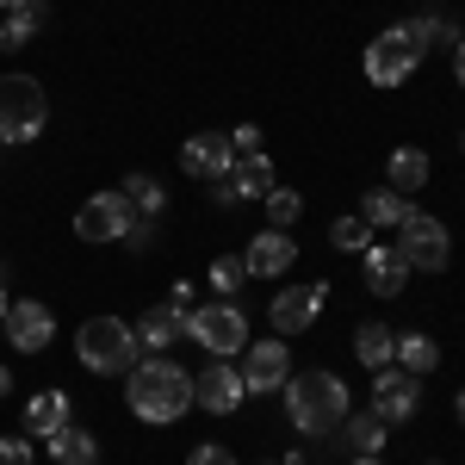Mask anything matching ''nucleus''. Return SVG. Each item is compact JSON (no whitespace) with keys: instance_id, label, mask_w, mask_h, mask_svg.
Segmentation results:
<instances>
[{"instance_id":"nucleus-1","label":"nucleus","mask_w":465,"mask_h":465,"mask_svg":"<svg viewBox=\"0 0 465 465\" xmlns=\"http://www.w3.org/2000/svg\"><path fill=\"white\" fill-rule=\"evenodd\" d=\"M124 403L137 422H180L193 410V372L174 366L168 354H149L124 372Z\"/></svg>"},{"instance_id":"nucleus-2","label":"nucleus","mask_w":465,"mask_h":465,"mask_svg":"<svg viewBox=\"0 0 465 465\" xmlns=\"http://www.w3.org/2000/svg\"><path fill=\"white\" fill-rule=\"evenodd\" d=\"M286 416L298 434H311V440H329V434H341V422H348V385L335 379V372H292L286 385Z\"/></svg>"},{"instance_id":"nucleus-3","label":"nucleus","mask_w":465,"mask_h":465,"mask_svg":"<svg viewBox=\"0 0 465 465\" xmlns=\"http://www.w3.org/2000/svg\"><path fill=\"white\" fill-rule=\"evenodd\" d=\"M74 354L87 372H131L137 366V329L124 317H87L74 335Z\"/></svg>"},{"instance_id":"nucleus-4","label":"nucleus","mask_w":465,"mask_h":465,"mask_svg":"<svg viewBox=\"0 0 465 465\" xmlns=\"http://www.w3.org/2000/svg\"><path fill=\"white\" fill-rule=\"evenodd\" d=\"M50 124V100L32 74H0V143H32Z\"/></svg>"},{"instance_id":"nucleus-5","label":"nucleus","mask_w":465,"mask_h":465,"mask_svg":"<svg viewBox=\"0 0 465 465\" xmlns=\"http://www.w3.org/2000/svg\"><path fill=\"white\" fill-rule=\"evenodd\" d=\"M180 335L186 341H199L212 360H230V354H242L249 348V317L223 298V304H199V311H186L180 317Z\"/></svg>"},{"instance_id":"nucleus-6","label":"nucleus","mask_w":465,"mask_h":465,"mask_svg":"<svg viewBox=\"0 0 465 465\" xmlns=\"http://www.w3.org/2000/svg\"><path fill=\"white\" fill-rule=\"evenodd\" d=\"M397 254L410 261V267H422V273H440L447 261H453V236H447V223L429 212H410L397 223Z\"/></svg>"},{"instance_id":"nucleus-7","label":"nucleus","mask_w":465,"mask_h":465,"mask_svg":"<svg viewBox=\"0 0 465 465\" xmlns=\"http://www.w3.org/2000/svg\"><path fill=\"white\" fill-rule=\"evenodd\" d=\"M416 63H422V44L403 32V25H391V32H379L366 44V81L372 87H403L416 74Z\"/></svg>"},{"instance_id":"nucleus-8","label":"nucleus","mask_w":465,"mask_h":465,"mask_svg":"<svg viewBox=\"0 0 465 465\" xmlns=\"http://www.w3.org/2000/svg\"><path fill=\"white\" fill-rule=\"evenodd\" d=\"M131 223H137V212L124 205V193H94V199L74 212V236H81V242H124Z\"/></svg>"},{"instance_id":"nucleus-9","label":"nucleus","mask_w":465,"mask_h":465,"mask_svg":"<svg viewBox=\"0 0 465 465\" xmlns=\"http://www.w3.org/2000/svg\"><path fill=\"white\" fill-rule=\"evenodd\" d=\"M242 397H249V385H242V372H236L230 360H212V366L193 379V403H199V410H212V416H236V410H242Z\"/></svg>"},{"instance_id":"nucleus-10","label":"nucleus","mask_w":465,"mask_h":465,"mask_svg":"<svg viewBox=\"0 0 465 465\" xmlns=\"http://www.w3.org/2000/svg\"><path fill=\"white\" fill-rule=\"evenodd\" d=\"M180 168H186L193 180H230V168H236V143H230V131H199V137H186Z\"/></svg>"},{"instance_id":"nucleus-11","label":"nucleus","mask_w":465,"mask_h":465,"mask_svg":"<svg viewBox=\"0 0 465 465\" xmlns=\"http://www.w3.org/2000/svg\"><path fill=\"white\" fill-rule=\"evenodd\" d=\"M416 410H422V379L385 366V372L372 379V416H379V422H410Z\"/></svg>"},{"instance_id":"nucleus-12","label":"nucleus","mask_w":465,"mask_h":465,"mask_svg":"<svg viewBox=\"0 0 465 465\" xmlns=\"http://www.w3.org/2000/svg\"><path fill=\"white\" fill-rule=\"evenodd\" d=\"M50 335H56V317H50L44 298H19V304H6V341H13L19 354H44Z\"/></svg>"},{"instance_id":"nucleus-13","label":"nucleus","mask_w":465,"mask_h":465,"mask_svg":"<svg viewBox=\"0 0 465 465\" xmlns=\"http://www.w3.org/2000/svg\"><path fill=\"white\" fill-rule=\"evenodd\" d=\"M242 354H249V360H242V385H249V397L254 391H280V385L292 379V354H286V341H280V335L249 341Z\"/></svg>"},{"instance_id":"nucleus-14","label":"nucleus","mask_w":465,"mask_h":465,"mask_svg":"<svg viewBox=\"0 0 465 465\" xmlns=\"http://www.w3.org/2000/svg\"><path fill=\"white\" fill-rule=\"evenodd\" d=\"M322 304H329V280H311V286H286L280 298H273V329H280V335H304V329L317 322Z\"/></svg>"},{"instance_id":"nucleus-15","label":"nucleus","mask_w":465,"mask_h":465,"mask_svg":"<svg viewBox=\"0 0 465 465\" xmlns=\"http://www.w3.org/2000/svg\"><path fill=\"white\" fill-rule=\"evenodd\" d=\"M242 261H249L254 280H280L292 261H298V242H292L286 230H273V223H267L261 236H249V254H242Z\"/></svg>"},{"instance_id":"nucleus-16","label":"nucleus","mask_w":465,"mask_h":465,"mask_svg":"<svg viewBox=\"0 0 465 465\" xmlns=\"http://www.w3.org/2000/svg\"><path fill=\"white\" fill-rule=\"evenodd\" d=\"M410 273H416V267L397 254V242H372V249H366V286L379 292V298H397V292L410 286Z\"/></svg>"},{"instance_id":"nucleus-17","label":"nucleus","mask_w":465,"mask_h":465,"mask_svg":"<svg viewBox=\"0 0 465 465\" xmlns=\"http://www.w3.org/2000/svg\"><path fill=\"white\" fill-rule=\"evenodd\" d=\"M180 317H186V311H180V304H168V298H162V304H149L143 317L131 322V329H137V348H149V354H168V348L180 341Z\"/></svg>"},{"instance_id":"nucleus-18","label":"nucleus","mask_w":465,"mask_h":465,"mask_svg":"<svg viewBox=\"0 0 465 465\" xmlns=\"http://www.w3.org/2000/svg\"><path fill=\"white\" fill-rule=\"evenodd\" d=\"M44 25H50V0H13V6L0 13V44H6V50H25Z\"/></svg>"},{"instance_id":"nucleus-19","label":"nucleus","mask_w":465,"mask_h":465,"mask_svg":"<svg viewBox=\"0 0 465 465\" xmlns=\"http://www.w3.org/2000/svg\"><path fill=\"white\" fill-rule=\"evenodd\" d=\"M44 447H50V465H100V434L74 429V422H69V429H56Z\"/></svg>"},{"instance_id":"nucleus-20","label":"nucleus","mask_w":465,"mask_h":465,"mask_svg":"<svg viewBox=\"0 0 465 465\" xmlns=\"http://www.w3.org/2000/svg\"><path fill=\"white\" fill-rule=\"evenodd\" d=\"M410 212H416V205H410V193H397V186H372V193L360 199V217H366L372 230H397Z\"/></svg>"},{"instance_id":"nucleus-21","label":"nucleus","mask_w":465,"mask_h":465,"mask_svg":"<svg viewBox=\"0 0 465 465\" xmlns=\"http://www.w3.org/2000/svg\"><path fill=\"white\" fill-rule=\"evenodd\" d=\"M341 434H348V453H354V460H379V453H385V440H391V422H379L372 410H366V416L348 410Z\"/></svg>"},{"instance_id":"nucleus-22","label":"nucleus","mask_w":465,"mask_h":465,"mask_svg":"<svg viewBox=\"0 0 465 465\" xmlns=\"http://www.w3.org/2000/svg\"><path fill=\"white\" fill-rule=\"evenodd\" d=\"M230 193H236V199H267V193H273V162H267L261 149L242 155V162L230 168Z\"/></svg>"},{"instance_id":"nucleus-23","label":"nucleus","mask_w":465,"mask_h":465,"mask_svg":"<svg viewBox=\"0 0 465 465\" xmlns=\"http://www.w3.org/2000/svg\"><path fill=\"white\" fill-rule=\"evenodd\" d=\"M25 429L44 434V440L56 429H69V391H37L32 403H25Z\"/></svg>"},{"instance_id":"nucleus-24","label":"nucleus","mask_w":465,"mask_h":465,"mask_svg":"<svg viewBox=\"0 0 465 465\" xmlns=\"http://www.w3.org/2000/svg\"><path fill=\"white\" fill-rule=\"evenodd\" d=\"M354 354L372 366V372H385L397 360V329H385V322H360V335H354Z\"/></svg>"},{"instance_id":"nucleus-25","label":"nucleus","mask_w":465,"mask_h":465,"mask_svg":"<svg viewBox=\"0 0 465 465\" xmlns=\"http://www.w3.org/2000/svg\"><path fill=\"white\" fill-rule=\"evenodd\" d=\"M118 193H124V205H131L137 217H162V205H168V193H162V180H155V174H124Z\"/></svg>"},{"instance_id":"nucleus-26","label":"nucleus","mask_w":465,"mask_h":465,"mask_svg":"<svg viewBox=\"0 0 465 465\" xmlns=\"http://www.w3.org/2000/svg\"><path fill=\"white\" fill-rule=\"evenodd\" d=\"M385 174H391L397 193H416V186H429V155H422V149H391Z\"/></svg>"},{"instance_id":"nucleus-27","label":"nucleus","mask_w":465,"mask_h":465,"mask_svg":"<svg viewBox=\"0 0 465 465\" xmlns=\"http://www.w3.org/2000/svg\"><path fill=\"white\" fill-rule=\"evenodd\" d=\"M397 366H403V372H416V379H429L434 366H440V348H434L429 335H416V329H410V335H397Z\"/></svg>"},{"instance_id":"nucleus-28","label":"nucleus","mask_w":465,"mask_h":465,"mask_svg":"<svg viewBox=\"0 0 465 465\" xmlns=\"http://www.w3.org/2000/svg\"><path fill=\"white\" fill-rule=\"evenodd\" d=\"M403 32L416 37V44H422V50H429V44H460V19H440V13H416V19H403Z\"/></svg>"},{"instance_id":"nucleus-29","label":"nucleus","mask_w":465,"mask_h":465,"mask_svg":"<svg viewBox=\"0 0 465 465\" xmlns=\"http://www.w3.org/2000/svg\"><path fill=\"white\" fill-rule=\"evenodd\" d=\"M329 242L341 254H366L372 249V223H366V217H335V223H329Z\"/></svg>"},{"instance_id":"nucleus-30","label":"nucleus","mask_w":465,"mask_h":465,"mask_svg":"<svg viewBox=\"0 0 465 465\" xmlns=\"http://www.w3.org/2000/svg\"><path fill=\"white\" fill-rule=\"evenodd\" d=\"M242 280H249V261H242V254H217L212 261V292L217 298H236Z\"/></svg>"},{"instance_id":"nucleus-31","label":"nucleus","mask_w":465,"mask_h":465,"mask_svg":"<svg viewBox=\"0 0 465 465\" xmlns=\"http://www.w3.org/2000/svg\"><path fill=\"white\" fill-rule=\"evenodd\" d=\"M261 205H267V223H273V230H292V223L304 217V199H298L292 186H273V193H267Z\"/></svg>"},{"instance_id":"nucleus-32","label":"nucleus","mask_w":465,"mask_h":465,"mask_svg":"<svg viewBox=\"0 0 465 465\" xmlns=\"http://www.w3.org/2000/svg\"><path fill=\"white\" fill-rule=\"evenodd\" d=\"M0 465H32V440L6 434V440H0Z\"/></svg>"},{"instance_id":"nucleus-33","label":"nucleus","mask_w":465,"mask_h":465,"mask_svg":"<svg viewBox=\"0 0 465 465\" xmlns=\"http://www.w3.org/2000/svg\"><path fill=\"white\" fill-rule=\"evenodd\" d=\"M186 465H236V453H230V447H193Z\"/></svg>"},{"instance_id":"nucleus-34","label":"nucleus","mask_w":465,"mask_h":465,"mask_svg":"<svg viewBox=\"0 0 465 465\" xmlns=\"http://www.w3.org/2000/svg\"><path fill=\"white\" fill-rule=\"evenodd\" d=\"M155 242V217H137L131 230H124V249H149Z\"/></svg>"},{"instance_id":"nucleus-35","label":"nucleus","mask_w":465,"mask_h":465,"mask_svg":"<svg viewBox=\"0 0 465 465\" xmlns=\"http://www.w3.org/2000/svg\"><path fill=\"white\" fill-rule=\"evenodd\" d=\"M230 143H236V155H254V149H261V131H254V124H236Z\"/></svg>"},{"instance_id":"nucleus-36","label":"nucleus","mask_w":465,"mask_h":465,"mask_svg":"<svg viewBox=\"0 0 465 465\" xmlns=\"http://www.w3.org/2000/svg\"><path fill=\"white\" fill-rule=\"evenodd\" d=\"M168 304H180V311H193V280H174V286H168Z\"/></svg>"},{"instance_id":"nucleus-37","label":"nucleus","mask_w":465,"mask_h":465,"mask_svg":"<svg viewBox=\"0 0 465 465\" xmlns=\"http://www.w3.org/2000/svg\"><path fill=\"white\" fill-rule=\"evenodd\" d=\"M453 69H460V87H465V37H460V63H453Z\"/></svg>"},{"instance_id":"nucleus-38","label":"nucleus","mask_w":465,"mask_h":465,"mask_svg":"<svg viewBox=\"0 0 465 465\" xmlns=\"http://www.w3.org/2000/svg\"><path fill=\"white\" fill-rule=\"evenodd\" d=\"M6 304H13V298H6V280H0V322H6Z\"/></svg>"},{"instance_id":"nucleus-39","label":"nucleus","mask_w":465,"mask_h":465,"mask_svg":"<svg viewBox=\"0 0 465 465\" xmlns=\"http://www.w3.org/2000/svg\"><path fill=\"white\" fill-rule=\"evenodd\" d=\"M6 385H13V379H6V366H0V397H6Z\"/></svg>"},{"instance_id":"nucleus-40","label":"nucleus","mask_w":465,"mask_h":465,"mask_svg":"<svg viewBox=\"0 0 465 465\" xmlns=\"http://www.w3.org/2000/svg\"><path fill=\"white\" fill-rule=\"evenodd\" d=\"M460 429H465V391H460Z\"/></svg>"},{"instance_id":"nucleus-41","label":"nucleus","mask_w":465,"mask_h":465,"mask_svg":"<svg viewBox=\"0 0 465 465\" xmlns=\"http://www.w3.org/2000/svg\"><path fill=\"white\" fill-rule=\"evenodd\" d=\"M354 465H379V460H354Z\"/></svg>"},{"instance_id":"nucleus-42","label":"nucleus","mask_w":465,"mask_h":465,"mask_svg":"<svg viewBox=\"0 0 465 465\" xmlns=\"http://www.w3.org/2000/svg\"><path fill=\"white\" fill-rule=\"evenodd\" d=\"M6 6H13V0H0V13H6Z\"/></svg>"},{"instance_id":"nucleus-43","label":"nucleus","mask_w":465,"mask_h":465,"mask_svg":"<svg viewBox=\"0 0 465 465\" xmlns=\"http://www.w3.org/2000/svg\"><path fill=\"white\" fill-rule=\"evenodd\" d=\"M460 149H465V131H460Z\"/></svg>"},{"instance_id":"nucleus-44","label":"nucleus","mask_w":465,"mask_h":465,"mask_svg":"<svg viewBox=\"0 0 465 465\" xmlns=\"http://www.w3.org/2000/svg\"><path fill=\"white\" fill-rule=\"evenodd\" d=\"M429 465H440V460H429Z\"/></svg>"}]
</instances>
